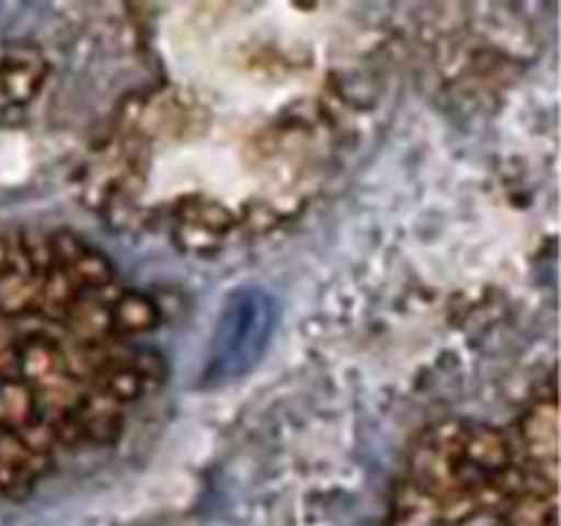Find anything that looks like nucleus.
Instances as JSON below:
<instances>
[{"instance_id": "2", "label": "nucleus", "mask_w": 561, "mask_h": 526, "mask_svg": "<svg viewBox=\"0 0 561 526\" xmlns=\"http://www.w3.org/2000/svg\"><path fill=\"white\" fill-rule=\"evenodd\" d=\"M557 384L548 378L515 425H447L422 438L400 513L409 521L491 510L504 526H557Z\"/></svg>"}, {"instance_id": "3", "label": "nucleus", "mask_w": 561, "mask_h": 526, "mask_svg": "<svg viewBox=\"0 0 561 526\" xmlns=\"http://www.w3.org/2000/svg\"><path fill=\"white\" fill-rule=\"evenodd\" d=\"M274 329V301L261 288L236 290L222 307L217 329L208 345V362L203 378L206 384L233 381L247 376L266 351Z\"/></svg>"}, {"instance_id": "1", "label": "nucleus", "mask_w": 561, "mask_h": 526, "mask_svg": "<svg viewBox=\"0 0 561 526\" xmlns=\"http://www.w3.org/2000/svg\"><path fill=\"white\" fill-rule=\"evenodd\" d=\"M159 323L80 236L0 233V496L121 436L164 378Z\"/></svg>"}]
</instances>
